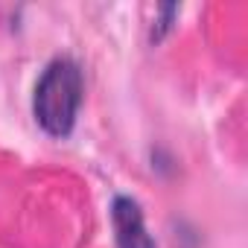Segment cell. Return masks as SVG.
Returning a JSON list of instances; mask_svg holds the SVG:
<instances>
[{"label": "cell", "instance_id": "obj_1", "mask_svg": "<svg viewBox=\"0 0 248 248\" xmlns=\"http://www.w3.org/2000/svg\"><path fill=\"white\" fill-rule=\"evenodd\" d=\"M85 79L73 59H53L38 76L32 111L38 126L50 138H67L76 126V114L82 105Z\"/></svg>", "mask_w": 248, "mask_h": 248}, {"label": "cell", "instance_id": "obj_2", "mask_svg": "<svg viewBox=\"0 0 248 248\" xmlns=\"http://www.w3.org/2000/svg\"><path fill=\"white\" fill-rule=\"evenodd\" d=\"M111 222L117 231V248H155V239L143 222V210L135 199L117 196L111 204Z\"/></svg>", "mask_w": 248, "mask_h": 248}]
</instances>
